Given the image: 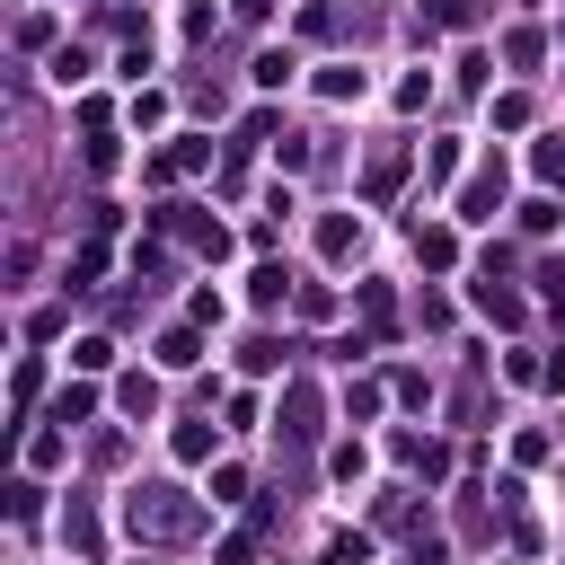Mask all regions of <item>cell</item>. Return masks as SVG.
<instances>
[{"mask_svg": "<svg viewBox=\"0 0 565 565\" xmlns=\"http://www.w3.org/2000/svg\"><path fill=\"white\" fill-rule=\"evenodd\" d=\"M133 530H160V539H177V530H194V504L177 486H141L133 494Z\"/></svg>", "mask_w": 565, "mask_h": 565, "instance_id": "cell-1", "label": "cell"}, {"mask_svg": "<svg viewBox=\"0 0 565 565\" xmlns=\"http://www.w3.org/2000/svg\"><path fill=\"white\" fill-rule=\"evenodd\" d=\"M434 18H442V27H468V18H477V0H434Z\"/></svg>", "mask_w": 565, "mask_h": 565, "instance_id": "cell-2", "label": "cell"}, {"mask_svg": "<svg viewBox=\"0 0 565 565\" xmlns=\"http://www.w3.org/2000/svg\"><path fill=\"white\" fill-rule=\"evenodd\" d=\"M539 168H548V177H565V133H556V141H539Z\"/></svg>", "mask_w": 565, "mask_h": 565, "instance_id": "cell-3", "label": "cell"}]
</instances>
